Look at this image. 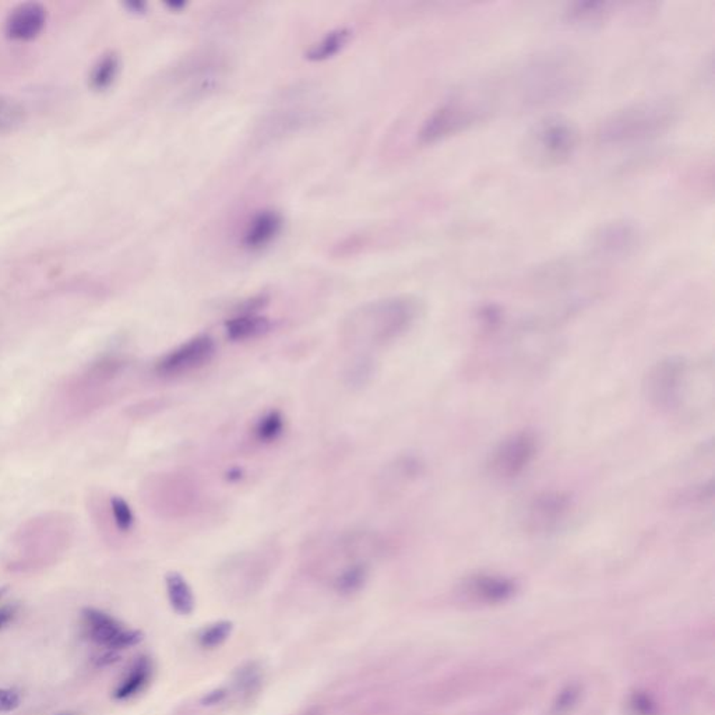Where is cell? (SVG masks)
<instances>
[{
	"label": "cell",
	"instance_id": "1",
	"mask_svg": "<svg viewBox=\"0 0 715 715\" xmlns=\"http://www.w3.org/2000/svg\"><path fill=\"white\" fill-rule=\"evenodd\" d=\"M421 313L413 297H391L366 303L344 323V335L353 345H386L406 335Z\"/></svg>",
	"mask_w": 715,
	"mask_h": 715
},
{
	"label": "cell",
	"instance_id": "2",
	"mask_svg": "<svg viewBox=\"0 0 715 715\" xmlns=\"http://www.w3.org/2000/svg\"><path fill=\"white\" fill-rule=\"evenodd\" d=\"M676 119L678 108L671 101H638L609 115L598 129V140L611 147L644 143L666 133Z\"/></svg>",
	"mask_w": 715,
	"mask_h": 715
},
{
	"label": "cell",
	"instance_id": "3",
	"mask_svg": "<svg viewBox=\"0 0 715 715\" xmlns=\"http://www.w3.org/2000/svg\"><path fill=\"white\" fill-rule=\"evenodd\" d=\"M580 141L575 123L562 116H547L525 133L522 150L525 160L540 168H555L572 158Z\"/></svg>",
	"mask_w": 715,
	"mask_h": 715
},
{
	"label": "cell",
	"instance_id": "4",
	"mask_svg": "<svg viewBox=\"0 0 715 715\" xmlns=\"http://www.w3.org/2000/svg\"><path fill=\"white\" fill-rule=\"evenodd\" d=\"M689 363L682 356H669L657 362L644 379V394L659 409L676 408L681 403Z\"/></svg>",
	"mask_w": 715,
	"mask_h": 715
},
{
	"label": "cell",
	"instance_id": "5",
	"mask_svg": "<svg viewBox=\"0 0 715 715\" xmlns=\"http://www.w3.org/2000/svg\"><path fill=\"white\" fill-rule=\"evenodd\" d=\"M538 436L532 431L510 434L492 453L489 471L500 481H512L532 466L538 453Z\"/></svg>",
	"mask_w": 715,
	"mask_h": 715
},
{
	"label": "cell",
	"instance_id": "6",
	"mask_svg": "<svg viewBox=\"0 0 715 715\" xmlns=\"http://www.w3.org/2000/svg\"><path fill=\"white\" fill-rule=\"evenodd\" d=\"M308 100L303 98L300 91H298L294 97L284 101L282 107L273 111L272 115L262 123V131L259 135L273 140V139L298 133L302 129L319 123L323 115V108L320 105H315L313 101L305 103Z\"/></svg>",
	"mask_w": 715,
	"mask_h": 715
},
{
	"label": "cell",
	"instance_id": "7",
	"mask_svg": "<svg viewBox=\"0 0 715 715\" xmlns=\"http://www.w3.org/2000/svg\"><path fill=\"white\" fill-rule=\"evenodd\" d=\"M573 499L563 491H545L535 495L524 512V524L528 532L538 535L556 532L570 514Z\"/></svg>",
	"mask_w": 715,
	"mask_h": 715
},
{
	"label": "cell",
	"instance_id": "8",
	"mask_svg": "<svg viewBox=\"0 0 715 715\" xmlns=\"http://www.w3.org/2000/svg\"><path fill=\"white\" fill-rule=\"evenodd\" d=\"M216 350L213 338L206 335H197L165 353L156 362V375L163 378H176L193 372L213 360Z\"/></svg>",
	"mask_w": 715,
	"mask_h": 715
},
{
	"label": "cell",
	"instance_id": "9",
	"mask_svg": "<svg viewBox=\"0 0 715 715\" xmlns=\"http://www.w3.org/2000/svg\"><path fill=\"white\" fill-rule=\"evenodd\" d=\"M83 629L91 641L111 650L135 646L141 639L139 631L123 628L115 618L94 608L83 611Z\"/></svg>",
	"mask_w": 715,
	"mask_h": 715
},
{
	"label": "cell",
	"instance_id": "10",
	"mask_svg": "<svg viewBox=\"0 0 715 715\" xmlns=\"http://www.w3.org/2000/svg\"><path fill=\"white\" fill-rule=\"evenodd\" d=\"M639 244V231L633 224L615 221L603 225L593 237L594 250L608 257L625 256Z\"/></svg>",
	"mask_w": 715,
	"mask_h": 715
},
{
	"label": "cell",
	"instance_id": "11",
	"mask_svg": "<svg viewBox=\"0 0 715 715\" xmlns=\"http://www.w3.org/2000/svg\"><path fill=\"white\" fill-rule=\"evenodd\" d=\"M284 219L275 210H260L252 216L242 234V246L250 252H259L274 242L282 229Z\"/></svg>",
	"mask_w": 715,
	"mask_h": 715
},
{
	"label": "cell",
	"instance_id": "12",
	"mask_svg": "<svg viewBox=\"0 0 715 715\" xmlns=\"http://www.w3.org/2000/svg\"><path fill=\"white\" fill-rule=\"evenodd\" d=\"M45 22L47 10L42 4H20L7 17L4 32L13 41H31L44 30Z\"/></svg>",
	"mask_w": 715,
	"mask_h": 715
},
{
	"label": "cell",
	"instance_id": "13",
	"mask_svg": "<svg viewBox=\"0 0 715 715\" xmlns=\"http://www.w3.org/2000/svg\"><path fill=\"white\" fill-rule=\"evenodd\" d=\"M462 591L472 600L497 603H505L514 595L515 585L502 576L477 575L464 581Z\"/></svg>",
	"mask_w": 715,
	"mask_h": 715
},
{
	"label": "cell",
	"instance_id": "14",
	"mask_svg": "<svg viewBox=\"0 0 715 715\" xmlns=\"http://www.w3.org/2000/svg\"><path fill=\"white\" fill-rule=\"evenodd\" d=\"M272 320L255 312H237L225 322V335L234 343L249 341L269 333Z\"/></svg>",
	"mask_w": 715,
	"mask_h": 715
},
{
	"label": "cell",
	"instance_id": "15",
	"mask_svg": "<svg viewBox=\"0 0 715 715\" xmlns=\"http://www.w3.org/2000/svg\"><path fill=\"white\" fill-rule=\"evenodd\" d=\"M353 35V30L348 29V27H338V29L331 30L322 40H319L308 49L305 58L310 62H323V60L330 59V58L340 54L341 50L350 44Z\"/></svg>",
	"mask_w": 715,
	"mask_h": 715
},
{
	"label": "cell",
	"instance_id": "16",
	"mask_svg": "<svg viewBox=\"0 0 715 715\" xmlns=\"http://www.w3.org/2000/svg\"><path fill=\"white\" fill-rule=\"evenodd\" d=\"M611 14L609 4L603 2H578L565 12L566 22L581 27H594L606 22Z\"/></svg>",
	"mask_w": 715,
	"mask_h": 715
},
{
	"label": "cell",
	"instance_id": "17",
	"mask_svg": "<svg viewBox=\"0 0 715 715\" xmlns=\"http://www.w3.org/2000/svg\"><path fill=\"white\" fill-rule=\"evenodd\" d=\"M165 581L172 608L175 609L176 612L182 613V615L191 613L194 608V598L188 581L184 580L183 576L176 572L168 573Z\"/></svg>",
	"mask_w": 715,
	"mask_h": 715
},
{
	"label": "cell",
	"instance_id": "18",
	"mask_svg": "<svg viewBox=\"0 0 715 715\" xmlns=\"http://www.w3.org/2000/svg\"><path fill=\"white\" fill-rule=\"evenodd\" d=\"M151 666L147 658H140L136 662L135 666H131L129 671L128 676L125 681L121 684L116 691L115 697L119 700L129 699V697L135 696L147 684L150 679Z\"/></svg>",
	"mask_w": 715,
	"mask_h": 715
},
{
	"label": "cell",
	"instance_id": "19",
	"mask_svg": "<svg viewBox=\"0 0 715 715\" xmlns=\"http://www.w3.org/2000/svg\"><path fill=\"white\" fill-rule=\"evenodd\" d=\"M285 431V419L280 411L273 409L260 416L254 428L255 439L259 443H273L282 438Z\"/></svg>",
	"mask_w": 715,
	"mask_h": 715
},
{
	"label": "cell",
	"instance_id": "20",
	"mask_svg": "<svg viewBox=\"0 0 715 715\" xmlns=\"http://www.w3.org/2000/svg\"><path fill=\"white\" fill-rule=\"evenodd\" d=\"M119 66H121V62H119L118 55L112 54V52L103 55L95 63L94 69L91 72V87L98 91L107 90L108 87H111L118 76Z\"/></svg>",
	"mask_w": 715,
	"mask_h": 715
},
{
	"label": "cell",
	"instance_id": "21",
	"mask_svg": "<svg viewBox=\"0 0 715 715\" xmlns=\"http://www.w3.org/2000/svg\"><path fill=\"white\" fill-rule=\"evenodd\" d=\"M24 108L14 98L0 95V135L16 130L24 122Z\"/></svg>",
	"mask_w": 715,
	"mask_h": 715
},
{
	"label": "cell",
	"instance_id": "22",
	"mask_svg": "<svg viewBox=\"0 0 715 715\" xmlns=\"http://www.w3.org/2000/svg\"><path fill=\"white\" fill-rule=\"evenodd\" d=\"M111 510H112L113 522L116 527L122 532H130L135 525V514L123 497L115 496L111 499Z\"/></svg>",
	"mask_w": 715,
	"mask_h": 715
},
{
	"label": "cell",
	"instance_id": "23",
	"mask_svg": "<svg viewBox=\"0 0 715 715\" xmlns=\"http://www.w3.org/2000/svg\"><path fill=\"white\" fill-rule=\"evenodd\" d=\"M366 577V568L362 565H353L348 568L338 577L337 585L340 590L353 591L363 585Z\"/></svg>",
	"mask_w": 715,
	"mask_h": 715
},
{
	"label": "cell",
	"instance_id": "24",
	"mask_svg": "<svg viewBox=\"0 0 715 715\" xmlns=\"http://www.w3.org/2000/svg\"><path fill=\"white\" fill-rule=\"evenodd\" d=\"M231 633L229 623H217L211 628L206 629L201 636V644L206 647H216L221 644Z\"/></svg>",
	"mask_w": 715,
	"mask_h": 715
},
{
	"label": "cell",
	"instance_id": "25",
	"mask_svg": "<svg viewBox=\"0 0 715 715\" xmlns=\"http://www.w3.org/2000/svg\"><path fill=\"white\" fill-rule=\"evenodd\" d=\"M20 704L19 692L14 689H0V712L16 710Z\"/></svg>",
	"mask_w": 715,
	"mask_h": 715
},
{
	"label": "cell",
	"instance_id": "26",
	"mask_svg": "<svg viewBox=\"0 0 715 715\" xmlns=\"http://www.w3.org/2000/svg\"><path fill=\"white\" fill-rule=\"evenodd\" d=\"M16 605H6L4 608H0V630L9 625L10 621L16 616Z\"/></svg>",
	"mask_w": 715,
	"mask_h": 715
},
{
	"label": "cell",
	"instance_id": "27",
	"mask_svg": "<svg viewBox=\"0 0 715 715\" xmlns=\"http://www.w3.org/2000/svg\"><path fill=\"white\" fill-rule=\"evenodd\" d=\"M128 7L129 10H130V12H135V13L146 12V4H140V2H130V4H128Z\"/></svg>",
	"mask_w": 715,
	"mask_h": 715
},
{
	"label": "cell",
	"instance_id": "28",
	"mask_svg": "<svg viewBox=\"0 0 715 715\" xmlns=\"http://www.w3.org/2000/svg\"><path fill=\"white\" fill-rule=\"evenodd\" d=\"M6 591H7V587L0 588V598L4 597V593H6Z\"/></svg>",
	"mask_w": 715,
	"mask_h": 715
},
{
	"label": "cell",
	"instance_id": "29",
	"mask_svg": "<svg viewBox=\"0 0 715 715\" xmlns=\"http://www.w3.org/2000/svg\"><path fill=\"white\" fill-rule=\"evenodd\" d=\"M60 715H72V714H60Z\"/></svg>",
	"mask_w": 715,
	"mask_h": 715
}]
</instances>
